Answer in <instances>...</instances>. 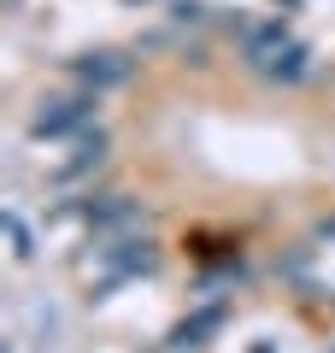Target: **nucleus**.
I'll return each mask as SVG.
<instances>
[{"label": "nucleus", "instance_id": "nucleus-4", "mask_svg": "<svg viewBox=\"0 0 335 353\" xmlns=\"http://www.w3.org/2000/svg\"><path fill=\"white\" fill-rule=\"evenodd\" d=\"M283 277L294 283L300 294H312V301H335V218L318 224V236L300 241L283 259Z\"/></svg>", "mask_w": 335, "mask_h": 353}, {"label": "nucleus", "instance_id": "nucleus-8", "mask_svg": "<svg viewBox=\"0 0 335 353\" xmlns=\"http://www.w3.org/2000/svg\"><path fill=\"white\" fill-rule=\"evenodd\" d=\"M0 224H6V253H12V265H30V259H36V230H30L24 206H6Z\"/></svg>", "mask_w": 335, "mask_h": 353}, {"label": "nucleus", "instance_id": "nucleus-6", "mask_svg": "<svg viewBox=\"0 0 335 353\" xmlns=\"http://www.w3.org/2000/svg\"><path fill=\"white\" fill-rule=\"evenodd\" d=\"M100 165H106V130H77V136L65 141V153L48 165V183L53 189H77V183H88Z\"/></svg>", "mask_w": 335, "mask_h": 353}, {"label": "nucleus", "instance_id": "nucleus-1", "mask_svg": "<svg viewBox=\"0 0 335 353\" xmlns=\"http://www.w3.org/2000/svg\"><path fill=\"white\" fill-rule=\"evenodd\" d=\"M230 30H236V41H241L247 71H259L265 83H300V77H306L312 53L283 30V18H230Z\"/></svg>", "mask_w": 335, "mask_h": 353}, {"label": "nucleus", "instance_id": "nucleus-5", "mask_svg": "<svg viewBox=\"0 0 335 353\" xmlns=\"http://www.w3.org/2000/svg\"><path fill=\"white\" fill-rule=\"evenodd\" d=\"M65 77H71L77 88L106 94V88H124L130 77H136V53H124V48H88V53H77V59H65Z\"/></svg>", "mask_w": 335, "mask_h": 353}, {"label": "nucleus", "instance_id": "nucleus-7", "mask_svg": "<svg viewBox=\"0 0 335 353\" xmlns=\"http://www.w3.org/2000/svg\"><path fill=\"white\" fill-rule=\"evenodd\" d=\"M83 224H88V236H141L153 218H148V206L130 201V194H100L83 212Z\"/></svg>", "mask_w": 335, "mask_h": 353}, {"label": "nucleus", "instance_id": "nucleus-3", "mask_svg": "<svg viewBox=\"0 0 335 353\" xmlns=\"http://www.w3.org/2000/svg\"><path fill=\"white\" fill-rule=\"evenodd\" d=\"M94 106H100V94L94 88H59V94H41L36 106H30V136L36 141H71L77 130H88L94 124Z\"/></svg>", "mask_w": 335, "mask_h": 353}, {"label": "nucleus", "instance_id": "nucleus-2", "mask_svg": "<svg viewBox=\"0 0 335 353\" xmlns=\"http://www.w3.org/2000/svg\"><path fill=\"white\" fill-rule=\"evenodd\" d=\"M88 248H94L83 259L88 289H118V283H136L159 265V248H153L148 230L141 236H88Z\"/></svg>", "mask_w": 335, "mask_h": 353}]
</instances>
